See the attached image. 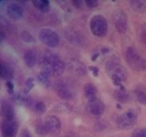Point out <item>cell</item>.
Segmentation results:
<instances>
[{
	"mask_svg": "<svg viewBox=\"0 0 146 137\" xmlns=\"http://www.w3.org/2000/svg\"><path fill=\"white\" fill-rule=\"evenodd\" d=\"M38 64L52 76L58 77L64 72L65 64L59 56L51 52H43L39 56Z\"/></svg>",
	"mask_w": 146,
	"mask_h": 137,
	"instance_id": "cell-1",
	"label": "cell"
},
{
	"mask_svg": "<svg viewBox=\"0 0 146 137\" xmlns=\"http://www.w3.org/2000/svg\"><path fill=\"white\" fill-rule=\"evenodd\" d=\"M105 71L116 86L120 85L128 77L127 70L120 64V59L117 56H112L108 60L105 65Z\"/></svg>",
	"mask_w": 146,
	"mask_h": 137,
	"instance_id": "cell-2",
	"label": "cell"
},
{
	"mask_svg": "<svg viewBox=\"0 0 146 137\" xmlns=\"http://www.w3.org/2000/svg\"><path fill=\"white\" fill-rule=\"evenodd\" d=\"M125 60L129 67L135 71L146 70V61L133 47H128L125 52Z\"/></svg>",
	"mask_w": 146,
	"mask_h": 137,
	"instance_id": "cell-3",
	"label": "cell"
},
{
	"mask_svg": "<svg viewBox=\"0 0 146 137\" xmlns=\"http://www.w3.org/2000/svg\"><path fill=\"white\" fill-rule=\"evenodd\" d=\"M90 29L96 37H104L108 30V22L104 16L101 15H96L91 19Z\"/></svg>",
	"mask_w": 146,
	"mask_h": 137,
	"instance_id": "cell-4",
	"label": "cell"
},
{
	"mask_svg": "<svg viewBox=\"0 0 146 137\" xmlns=\"http://www.w3.org/2000/svg\"><path fill=\"white\" fill-rule=\"evenodd\" d=\"M137 112L133 109H129L117 118L116 124L120 129L132 128L137 124Z\"/></svg>",
	"mask_w": 146,
	"mask_h": 137,
	"instance_id": "cell-5",
	"label": "cell"
},
{
	"mask_svg": "<svg viewBox=\"0 0 146 137\" xmlns=\"http://www.w3.org/2000/svg\"><path fill=\"white\" fill-rule=\"evenodd\" d=\"M39 39L42 43L51 48L57 47L60 44V36L55 30L50 28H43L40 30Z\"/></svg>",
	"mask_w": 146,
	"mask_h": 137,
	"instance_id": "cell-6",
	"label": "cell"
},
{
	"mask_svg": "<svg viewBox=\"0 0 146 137\" xmlns=\"http://www.w3.org/2000/svg\"><path fill=\"white\" fill-rule=\"evenodd\" d=\"M115 28L120 34H125L128 29V16L123 10H117L113 14Z\"/></svg>",
	"mask_w": 146,
	"mask_h": 137,
	"instance_id": "cell-7",
	"label": "cell"
},
{
	"mask_svg": "<svg viewBox=\"0 0 146 137\" xmlns=\"http://www.w3.org/2000/svg\"><path fill=\"white\" fill-rule=\"evenodd\" d=\"M86 110L91 116L94 118H99L104 113L105 105L99 99H93L88 100L87 103Z\"/></svg>",
	"mask_w": 146,
	"mask_h": 137,
	"instance_id": "cell-8",
	"label": "cell"
},
{
	"mask_svg": "<svg viewBox=\"0 0 146 137\" xmlns=\"http://www.w3.org/2000/svg\"><path fill=\"white\" fill-rule=\"evenodd\" d=\"M54 89L57 95L64 100H68L72 98L73 91L69 84L64 80H58L54 85Z\"/></svg>",
	"mask_w": 146,
	"mask_h": 137,
	"instance_id": "cell-9",
	"label": "cell"
},
{
	"mask_svg": "<svg viewBox=\"0 0 146 137\" xmlns=\"http://www.w3.org/2000/svg\"><path fill=\"white\" fill-rule=\"evenodd\" d=\"M18 132V124L15 120H3L1 133L3 137H15Z\"/></svg>",
	"mask_w": 146,
	"mask_h": 137,
	"instance_id": "cell-10",
	"label": "cell"
},
{
	"mask_svg": "<svg viewBox=\"0 0 146 137\" xmlns=\"http://www.w3.org/2000/svg\"><path fill=\"white\" fill-rule=\"evenodd\" d=\"M43 123L46 126V128H47L48 133H52V134H55V133L60 132V130H61V121L60 120L55 116H49L46 117L44 120H43Z\"/></svg>",
	"mask_w": 146,
	"mask_h": 137,
	"instance_id": "cell-11",
	"label": "cell"
},
{
	"mask_svg": "<svg viewBox=\"0 0 146 137\" xmlns=\"http://www.w3.org/2000/svg\"><path fill=\"white\" fill-rule=\"evenodd\" d=\"M7 14L9 18L14 20H18L23 17V10L22 8L20 3L11 2L7 6Z\"/></svg>",
	"mask_w": 146,
	"mask_h": 137,
	"instance_id": "cell-12",
	"label": "cell"
},
{
	"mask_svg": "<svg viewBox=\"0 0 146 137\" xmlns=\"http://www.w3.org/2000/svg\"><path fill=\"white\" fill-rule=\"evenodd\" d=\"M0 113L3 120H15V110L12 105L8 101L2 100Z\"/></svg>",
	"mask_w": 146,
	"mask_h": 137,
	"instance_id": "cell-13",
	"label": "cell"
},
{
	"mask_svg": "<svg viewBox=\"0 0 146 137\" xmlns=\"http://www.w3.org/2000/svg\"><path fill=\"white\" fill-rule=\"evenodd\" d=\"M23 60H24V64L27 68H34L35 65L38 64V60L39 57L37 56L36 53L32 51V50H28L24 53L23 56Z\"/></svg>",
	"mask_w": 146,
	"mask_h": 137,
	"instance_id": "cell-14",
	"label": "cell"
},
{
	"mask_svg": "<svg viewBox=\"0 0 146 137\" xmlns=\"http://www.w3.org/2000/svg\"><path fill=\"white\" fill-rule=\"evenodd\" d=\"M0 76L7 81H11V79L14 78V70L12 68L3 61L0 64Z\"/></svg>",
	"mask_w": 146,
	"mask_h": 137,
	"instance_id": "cell-15",
	"label": "cell"
},
{
	"mask_svg": "<svg viewBox=\"0 0 146 137\" xmlns=\"http://www.w3.org/2000/svg\"><path fill=\"white\" fill-rule=\"evenodd\" d=\"M12 95H13L12 100L19 104H23V105H27V106L31 107V105L33 103V101L31 99L30 96L27 95V92L26 91L19 92L17 94H13Z\"/></svg>",
	"mask_w": 146,
	"mask_h": 137,
	"instance_id": "cell-16",
	"label": "cell"
},
{
	"mask_svg": "<svg viewBox=\"0 0 146 137\" xmlns=\"http://www.w3.org/2000/svg\"><path fill=\"white\" fill-rule=\"evenodd\" d=\"M69 68L73 72L79 75L84 76L87 74V68L85 65L83 64L81 62L78 60H72L70 63H68Z\"/></svg>",
	"mask_w": 146,
	"mask_h": 137,
	"instance_id": "cell-17",
	"label": "cell"
},
{
	"mask_svg": "<svg viewBox=\"0 0 146 137\" xmlns=\"http://www.w3.org/2000/svg\"><path fill=\"white\" fill-rule=\"evenodd\" d=\"M132 96L130 92L125 90H116L114 91V98L117 102L120 103H127L132 100Z\"/></svg>",
	"mask_w": 146,
	"mask_h": 137,
	"instance_id": "cell-18",
	"label": "cell"
},
{
	"mask_svg": "<svg viewBox=\"0 0 146 137\" xmlns=\"http://www.w3.org/2000/svg\"><path fill=\"white\" fill-rule=\"evenodd\" d=\"M130 7L133 11L140 14L146 13V0H133L129 1Z\"/></svg>",
	"mask_w": 146,
	"mask_h": 137,
	"instance_id": "cell-19",
	"label": "cell"
},
{
	"mask_svg": "<svg viewBox=\"0 0 146 137\" xmlns=\"http://www.w3.org/2000/svg\"><path fill=\"white\" fill-rule=\"evenodd\" d=\"M84 95L88 100L97 98V88L92 83H86L84 87Z\"/></svg>",
	"mask_w": 146,
	"mask_h": 137,
	"instance_id": "cell-20",
	"label": "cell"
},
{
	"mask_svg": "<svg viewBox=\"0 0 146 137\" xmlns=\"http://www.w3.org/2000/svg\"><path fill=\"white\" fill-rule=\"evenodd\" d=\"M32 3L40 12L47 13L50 11V3L47 0H34Z\"/></svg>",
	"mask_w": 146,
	"mask_h": 137,
	"instance_id": "cell-21",
	"label": "cell"
},
{
	"mask_svg": "<svg viewBox=\"0 0 146 137\" xmlns=\"http://www.w3.org/2000/svg\"><path fill=\"white\" fill-rule=\"evenodd\" d=\"M133 95L140 103L146 105V91L143 89H137L133 91Z\"/></svg>",
	"mask_w": 146,
	"mask_h": 137,
	"instance_id": "cell-22",
	"label": "cell"
},
{
	"mask_svg": "<svg viewBox=\"0 0 146 137\" xmlns=\"http://www.w3.org/2000/svg\"><path fill=\"white\" fill-rule=\"evenodd\" d=\"M51 75L49 73L44 71V70H41V71L39 73V82L43 84L44 87H48L50 86V78H51Z\"/></svg>",
	"mask_w": 146,
	"mask_h": 137,
	"instance_id": "cell-23",
	"label": "cell"
},
{
	"mask_svg": "<svg viewBox=\"0 0 146 137\" xmlns=\"http://www.w3.org/2000/svg\"><path fill=\"white\" fill-rule=\"evenodd\" d=\"M31 107L33 108V110L35 113H37L38 115H42L43 114L46 110H47V107L46 104L41 101H38V102H33Z\"/></svg>",
	"mask_w": 146,
	"mask_h": 137,
	"instance_id": "cell-24",
	"label": "cell"
},
{
	"mask_svg": "<svg viewBox=\"0 0 146 137\" xmlns=\"http://www.w3.org/2000/svg\"><path fill=\"white\" fill-rule=\"evenodd\" d=\"M35 132L39 136H46L47 134H49L48 132H47V128H46L45 124L43 123V121H40L39 123H38V124L35 127Z\"/></svg>",
	"mask_w": 146,
	"mask_h": 137,
	"instance_id": "cell-25",
	"label": "cell"
},
{
	"mask_svg": "<svg viewBox=\"0 0 146 137\" xmlns=\"http://www.w3.org/2000/svg\"><path fill=\"white\" fill-rule=\"evenodd\" d=\"M21 39L25 42V43H31L35 42V39L33 35L31 34L28 30H23L21 33Z\"/></svg>",
	"mask_w": 146,
	"mask_h": 137,
	"instance_id": "cell-26",
	"label": "cell"
},
{
	"mask_svg": "<svg viewBox=\"0 0 146 137\" xmlns=\"http://www.w3.org/2000/svg\"><path fill=\"white\" fill-rule=\"evenodd\" d=\"M56 111L60 112H69L72 111V106H70L67 103H60L56 107Z\"/></svg>",
	"mask_w": 146,
	"mask_h": 137,
	"instance_id": "cell-27",
	"label": "cell"
},
{
	"mask_svg": "<svg viewBox=\"0 0 146 137\" xmlns=\"http://www.w3.org/2000/svg\"><path fill=\"white\" fill-rule=\"evenodd\" d=\"M140 39L143 44L146 45V23L141 26L140 31Z\"/></svg>",
	"mask_w": 146,
	"mask_h": 137,
	"instance_id": "cell-28",
	"label": "cell"
},
{
	"mask_svg": "<svg viewBox=\"0 0 146 137\" xmlns=\"http://www.w3.org/2000/svg\"><path fill=\"white\" fill-rule=\"evenodd\" d=\"M131 137H146V127L137 130Z\"/></svg>",
	"mask_w": 146,
	"mask_h": 137,
	"instance_id": "cell-29",
	"label": "cell"
},
{
	"mask_svg": "<svg viewBox=\"0 0 146 137\" xmlns=\"http://www.w3.org/2000/svg\"><path fill=\"white\" fill-rule=\"evenodd\" d=\"M35 87V82L34 79H32V78H30V79H28L26 81V90L25 91L26 92H28L31 89H32L33 87Z\"/></svg>",
	"mask_w": 146,
	"mask_h": 137,
	"instance_id": "cell-30",
	"label": "cell"
},
{
	"mask_svg": "<svg viewBox=\"0 0 146 137\" xmlns=\"http://www.w3.org/2000/svg\"><path fill=\"white\" fill-rule=\"evenodd\" d=\"M85 4L88 7H90V8H95L96 7L98 4H99V2L96 1V0H86L85 1Z\"/></svg>",
	"mask_w": 146,
	"mask_h": 137,
	"instance_id": "cell-31",
	"label": "cell"
},
{
	"mask_svg": "<svg viewBox=\"0 0 146 137\" xmlns=\"http://www.w3.org/2000/svg\"><path fill=\"white\" fill-rule=\"evenodd\" d=\"M6 87L7 88V91L10 95L14 94V84L11 83V81H7L6 83Z\"/></svg>",
	"mask_w": 146,
	"mask_h": 137,
	"instance_id": "cell-32",
	"label": "cell"
},
{
	"mask_svg": "<svg viewBox=\"0 0 146 137\" xmlns=\"http://www.w3.org/2000/svg\"><path fill=\"white\" fill-rule=\"evenodd\" d=\"M19 137H32L31 133L29 132L28 130L27 129H23L21 130V132L19 133Z\"/></svg>",
	"mask_w": 146,
	"mask_h": 137,
	"instance_id": "cell-33",
	"label": "cell"
},
{
	"mask_svg": "<svg viewBox=\"0 0 146 137\" xmlns=\"http://www.w3.org/2000/svg\"><path fill=\"white\" fill-rule=\"evenodd\" d=\"M72 3L74 4V6H75L76 7L80 8L82 5V1H79V0H78V1H72Z\"/></svg>",
	"mask_w": 146,
	"mask_h": 137,
	"instance_id": "cell-34",
	"label": "cell"
},
{
	"mask_svg": "<svg viewBox=\"0 0 146 137\" xmlns=\"http://www.w3.org/2000/svg\"><path fill=\"white\" fill-rule=\"evenodd\" d=\"M5 39V34L4 32H3V30H1V34H0V42L1 43H3V40Z\"/></svg>",
	"mask_w": 146,
	"mask_h": 137,
	"instance_id": "cell-35",
	"label": "cell"
},
{
	"mask_svg": "<svg viewBox=\"0 0 146 137\" xmlns=\"http://www.w3.org/2000/svg\"><path fill=\"white\" fill-rule=\"evenodd\" d=\"M67 137H80V136H76V135H73V134H72V135H69V136H68Z\"/></svg>",
	"mask_w": 146,
	"mask_h": 137,
	"instance_id": "cell-36",
	"label": "cell"
},
{
	"mask_svg": "<svg viewBox=\"0 0 146 137\" xmlns=\"http://www.w3.org/2000/svg\"><path fill=\"white\" fill-rule=\"evenodd\" d=\"M112 137H117V136H112Z\"/></svg>",
	"mask_w": 146,
	"mask_h": 137,
	"instance_id": "cell-37",
	"label": "cell"
}]
</instances>
